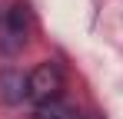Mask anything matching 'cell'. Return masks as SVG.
Masks as SVG:
<instances>
[{
    "mask_svg": "<svg viewBox=\"0 0 123 119\" xmlns=\"http://www.w3.org/2000/svg\"><path fill=\"white\" fill-rule=\"evenodd\" d=\"M30 33V13H27V3H13L3 17V30H0V50L3 53H20L23 43Z\"/></svg>",
    "mask_w": 123,
    "mask_h": 119,
    "instance_id": "7a4b0ae2",
    "label": "cell"
},
{
    "mask_svg": "<svg viewBox=\"0 0 123 119\" xmlns=\"http://www.w3.org/2000/svg\"><path fill=\"white\" fill-rule=\"evenodd\" d=\"M33 119H73V109L63 99H53V103H40L33 109Z\"/></svg>",
    "mask_w": 123,
    "mask_h": 119,
    "instance_id": "277c9868",
    "label": "cell"
},
{
    "mask_svg": "<svg viewBox=\"0 0 123 119\" xmlns=\"http://www.w3.org/2000/svg\"><path fill=\"white\" fill-rule=\"evenodd\" d=\"M27 83H30V99H33L37 106L60 99V93H63V70H60V63H57V60L37 63V66L27 73Z\"/></svg>",
    "mask_w": 123,
    "mask_h": 119,
    "instance_id": "6da1fadb",
    "label": "cell"
},
{
    "mask_svg": "<svg viewBox=\"0 0 123 119\" xmlns=\"http://www.w3.org/2000/svg\"><path fill=\"white\" fill-rule=\"evenodd\" d=\"M0 99L7 106H20L23 99H30V83L20 70H0Z\"/></svg>",
    "mask_w": 123,
    "mask_h": 119,
    "instance_id": "3957f363",
    "label": "cell"
}]
</instances>
